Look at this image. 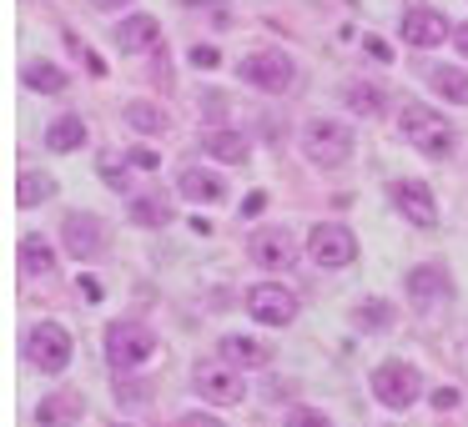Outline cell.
Returning a JSON list of instances; mask_svg holds the SVG:
<instances>
[{
	"instance_id": "obj_1",
	"label": "cell",
	"mask_w": 468,
	"mask_h": 427,
	"mask_svg": "<svg viewBox=\"0 0 468 427\" xmlns=\"http://www.w3.org/2000/svg\"><path fill=\"white\" fill-rule=\"evenodd\" d=\"M398 131H403L408 146H418L423 156H433V161H448L453 156V126H448V116H438L433 106H403V116H398Z\"/></svg>"
},
{
	"instance_id": "obj_2",
	"label": "cell",
	"mask_w": 468,
	"mask_h": 427,
	"mask_svg": "<svg viewBox=\"0 0 468 427\" xmlns=\"http://www.w3.org/2000/svg\"><path fill=\"white\" fill-rule=\"evenodd\" d=\"M156 352V332L146 322H136V317H116L112 327H106V362L116 367V372H136V367H146Z\"/></svg>"
},
{
	"instance_id": "obj_3",
	"label": "cell",
	"mask_w": 468,
	"mask_h": 427,
	"mask_svg": "<svg viewBox=\"0 0 468 427\" xmlns=\"http://www.w3.org/2000/svg\"><path fill=\"white\" fill-rule=\"evenodd\" d=\"M303 151L313 166L337 172V166L353 156V131H347L343 121H333V116H313V121L303 126Z\"/></svg>"
},
{
	"instance_id": "obj_4",
	"label": "cell",
	"mask_w": 468,
	"mask_h": 427,
	"mask_svg": "<svg viewBox=\"0 0 468 427\" xmlns=\"http://www.w3.org/2000/svg\"><path fill=\"white\" fill-rule=\"evenodd\" d=\"M71 332H66L61 322H36L31 332H26V362L41 367V372H66L71 367Z\"/></svg>"
},
{
	"instance_id": "obj_5",
	"label": "cell",
	"mask_w": 468,
	"mask_h": 427,
	"mask_svg": "<svg viewBox=\"0 0 468 427\" xmlns=\"http://www.w3.org/2000/svg\"><path fill=\"white\" fill-rule=\"evenodd\" d=\"M373 397L383 407H393V412H408V407L423 397V377L408 362H378L373 367Z\"/></svg>"
},
{
	"instance_id": "obj_6",
	"label": "cell",
	"mask_w": 468,
	"mask_h": 427,
	"mask_svg": "<svg viewBox=\"0 0 468 427\" xmlns=\"http://www.w3.org/2000/svg\"><path fill=\"white\" fill-rule=\"evenodd\" d=\"M237 76H242L247 86H257V91H292V86H297V66L287 61L282 51H252V56H242Z\"/></svg>"
},
{
	"instance_id": "obj_7",
	"label": "cell",
	"mask_w": 468,
	"mask_h": 427,
	"mask_svg": "<svg viewBox=\"0 0 468 427\" xmlns=\"http://www.w3.org/2000/svg\"><path fill=\"white\" fill-rule=\"evenodd\" d=\"M307 252H313L317 266H327V272H343V266L357 262V236L347 232V226L337 222H323L307 232Z\"/></svg>"
},
{
	"instance_id": "obj_8",
	"label": "cell",
	"mask_w": 468,
	"mask_h": 427,
	"mask_svg": "<svg viewBox=\"0 0 468 427\" xmlns=\"http://www.w3.org/2000/svg\"><path fill=\"white\" fill-rule=\"evenodd\" d=\"M247 317L262 327H287L297 317V297L287 292L282 282H257L252 292H247Z\"/></svg>"
},
{
	"instance_id": "obj_9",
	"label": "cell",
	"mask_w": 468,
	"mask_h": 427,
	"mask_svg": "<svg viewBox=\"0 0 468 427\" xmlns=\"http://www.w3.org/2000/svg\"><path fill=\"white\" fill-rule=\"evenodd\" d=\"M61 242H66V252H71L76 262H91V256L106 252V222L91 216V212H71L61 222Z\"/></svg>"
},
{
	"instance_id": "obj_10",
	"label": "cell",
	"mask_w": 468,
	"mask_h": 427,
	"mask_svg": "<svg viewBox=\"0 0 468 427\" xmlns=\"http://www.w3.org/2000/svg\"><path fill=\"white\" fill-rule=\"evenodd\" d=\"M247 256H252L257 266H292L297 262V236L287 232V226H257L252 236H247Z\"/></svg>"
},
{
	"instance_id": "obj_11",
	"label": "cell",
	"mask_w": 468,
	"mask_h": 427,
	"mask_svg": "<svg viewBox=\"0 0 468 427\" xmlns=\"http://www.w3.org/2000/svg\"><path fill=\"white\" fill-rule=\"evenodd\" d=\"M192 387L207 397V402H217V407L242 402V377H237V367H227V362H202L192 372Z\"/></svg>"
},
{
	"instance_id": "obj_12",
	"label": "cell",
	"mask_w": 468,
	"mask_h": 427,
	"mask_svg": "<svg viewBox=\"0 0 468 427\" xmlns=\"http://www.w3.org/2000/svg\"><path fill=\"white\" fill-rule=\"evenodd\" d=\"M398 31H403L408 46H443L448 36H453V21H448L443 11H433V5H408Z\"/></svg>"
},
{
	"instance_id": "obj_13",
	"label": "cell",
	"mask_w": 468,
	"mask_h": 427,
	"mask_svg": "<svg viewBox=\"0 0 468 427\" xmlns=\"http://www.w3.org/2000/svg\"><path fill=\"white\" fill-rule=\"evenodd\" d=\"M393 206L413 226H423V232L438 226V202H433V192H428V182H393Z\"/></svg>"
},
{
	"instance_id": "obj_14",
	"label": "cell",
	"mask_w": 468,
	"mask_h": 427,
	"mask_svg": "<svg viewBox=\"0 0 468 427\" xmlns=\"http://www.w3.org/2000/svg\"><path fill=\"white\" fill-rule=\"evenodd\" d=\"M86 412V397L76 392V387H56V392L41 397V407H36V422L41 427H76Z\"/></svg>"
},
{
	"instance_id": "obj_15",
	"label": "cell",
	"mask_w": 468,
	"mask_h": 427,
	"mask_svg": "<svg viewBox=\"0 0 468 427\" xmlns=\"http://www.w3.org/2000/svg\"><path fill=\"white\" fill-rule=\"evenodd\" d=\"M217 352H222L227 367H247V372H252V367H267V362H272V347L257 342V337H242V332L222 337V342H217Z\"/></svg>"
},
{
	"instance_id": "obj_16",
	"label": "cell",
	"mask_w": 468,
	"mask_h": 427,
	"mask_svg": "<svg viewBox=\"0 0 468 427\" xmlns=\"http://www.w3.org/2000/svg\"><path fill=\"white\" fill-rule=\"evenodd\" d=\"M116 46H122L126 56L156 51V46H162V26H156L152 16H126V21L116 26Z\"/></svg>"
},
{
	"instance_id": "obj_17",
	"label": "cell",
	"mask_w": 468,
	"mask_h": 427,
	"mask_svg": "<svg viewBox=\"0 0 468 427\" xmlns=\"http://www.w3.org/2000/svg\"><path fill=\"white\" fill-rule=\"evenodd\" d=\"M408 297L413 302H438V297L453 292V276H448V266H413V272L403 276Z\"/></svg>"
},
{
	"instance_id": "obj_18",
	"label": "cell",
	"mask_w": 468,
	"mask_h": 427,
	"mask_svg": "<svg viewBox=\"0 0 468 427\" xmlns=\"http://www.w3.org/2000/svg\"><path fill=\"white\" fill-rule=\"evenodd\" d=\"M176 192H182L186 202H197V206H212V202H222V196H227V182H222V176H212V172H202V166H192V172L176 176Z\"/></svg>"
},
{
	"instance_id": "obj_19",
	"label": "cell",
	"mask_w": 468,
	"mask_h": 427,
	"mask_svg": "<svg viewBox=\"0 0 468 427\" xmlns=\"http://www.w3.org/2000/svg\"><path fill=\"white\" fill-rule=\"evenodd\" d=\"M16 262H21L26 276H46L56 266V252H51V242H46L41 232H26L21 246H16Z\"/></svg>"
},
{
	"instance_id": "obj_20",
	"label": "cell",
	"mask_w": 468,
	"mask_h": 427,
	"mask_svg": "<svg viewBox=\"0 0 468 427\" xmlns=\"http://www.w3.org/2000/svg\"><path fill=\"white\" fill-rule=\"evenodd\" d=\"M46 146H51V151H81L86 146V121L76 111L56 116V121L46 126Z\"/></svg>"
},
{
	"instance_id": "obj_21",
	"label": "cell",
	"mask_w": 468,
	"mask_h": 427,
	"mask_svg": "<svg viewBox=\"0 0 468 427\" xmlns=\"http://www.w3.org/2000/svg\"><path fill=\"white\" fill-rule=\"evenodd\" d=\"M207 156H212V161H227V166H242L247 161V151H252V146H247V136H237V131H207Z\"/></svg>"
},
{
	"instance_id": "obj_22",
	"label": "cell",
	"mask_w": 468,
	"mask_h": 427,
	"mask_svg": "<svg viewBox=\"0 0 468 427\" xmlns=\"http://www.w3.org/2000/svg\"><path fill=\"white\" fill-rule=\"evenodd\" d=\"M21 81L31 86V91H46V96H61L66 91V71L51 61H26L21 66Z\"/></svg>"
},
{
	"instance_id": "obj_23",
	"label": "cell",
	"mask_w": 468,
	"mask_h": 427,
	"mask_svg": "<svg viewBox=\"0 0 468 427\" xmlns=\"http://www.w3.org/2000/svg\"><path fill=\"white\" fill-rule=\"evenodd\" d=\"M428 86H433L438 96H448L453 106H468V71H458V66H433V71H428Z\"/></svg>"
},
{
	"instance_id": "obj_24",
	"label": "cell",
	"mask_w": 468,
	"mask_h": 427,
	"mask_svg": "<svg viewBox=\"0 0 468 427\" xmlns=\"http://www.w3.org/2000/svg\"><path fill=\"white\" fill-rule=\"evenodd\" d=\"M126 126H132V131H146V136H162L166 126H172V116L152 101H126Z\"/></svg>"
},
{
	"instance_id": "obj_25",
	"label": "cell",
	"mask_w": 468,
	"mask_h": 427,
	"mask_svg": "<svg viewBox=\"0 0 468 427\" xmlns=\"http://www.w3.org/2000/svg\"><path fill=\"white\" fill-rule=\"evenodd\" d=\"M126 212H132L136 226H166V222H172V206L156 202V196H132V202H126Z\"/></svg>"
},
{
	"instance_id": "obj_26",
	"label": "cell",
	"mask_w": 468,
	"mask_h": 427,
	"mask_svg": "<svg viewBox=\"0 0 468 427\" xmlns=\"http://www.w3.org/2000/svg\"><path fill=\"white\" fill-rule=\"evenodd\" d=\"M46 196H56V182L46 172H21V186H16V202L21 206H41Z\"/></svg>"
},
{
	"instance_id": "obj_27",
	"label": "cell",
	"mask_w": 468,
	"mask_h": 427,
	"mask_svg": "<svg viewBox=\"0 0 468 427\" xmlns=\"http://www.w3.org/2000/svg\"><path fill=\"white\" fill-rule=\"evenodd\" d=\"M96 172H101V182L112 186V192H126V186H132V172H126V156L122 151H101Z\"/></svg>"
},
{
	"instance_id": "obj_28",
	"label": "cell",
	"mask_w": 468,
	"mask_h": 427,
	"mask_svg": "<svg viewBox=\"0 0 468 427\" xmlns=\"http://www.w3.org/2000/svg\"><path fill=\"white\" fill-rule=\"evenodd\" d=\"M347 106H353L357 116H378V111H383V91L367 86V81H353V86H347Z\"/></svg>"
},
{
	"instance_id": "obj_29",
	"label": "cell",
	"mask_w": 468,
	"mask_h": 427,
	"mask_svg": "<svg viewBox=\"0 0 468 427\" xmlns=\"http://www.w3.org/2000/svg\"><path fill=\"white\" fill-rule=\"evenodd\" d=\"M353 322H357V327H367V332H383V327L393 322V307H388L383 297H373V302H363V307L353 312Z\"/></svg>"
},
{
	"instance_id": "obj_30",
	"label": "cell",
	"mask_w": 468,
	"mask_h": 427,
	"mask_svg": "<svg viewBox=\"0 0 468 427\" xmlns=\"http://www.w3.org/2000/svg\"><path fill=\"white\" fill-rule=\"evenodd\" d=\"M287 427H333V417L317 412V407H292V412H287Z\"/></svg>"
},
{
	"instance_id": "obj_31",
	"label": "cell",
	"mask_w": 468,
	"mask_h": 427,
	"mask_svg": "<svg viewBox=\"0 0 468 427\" xmlns=\"http://www.w3.org/2000/svg\"><path fill=\"white\" fill-rule=\"evenodd\" d=\"M66 46H71V51L81 56V61H86V71H91V76H106L101 56H96V51H86V41H81V36H66Z\"/></svg>"
},
{
	"instance_id": "obj_32",
	"label": "cell",
	"mask_w": 468,
	"mask_h": 427,
	"mask_svg": "<svg viewBox=\"0 0 468 427\" xmlns=\"http://www.w3.org/2000/svg\"><path fill=\"white\" fill-rule=\"evenodd\" d=\"M176 427H227V422H222V417H212V412H186Z\"/></svg>"
},
{
	"instance_id": "obj_33",
	"label": "cell",
	"mask_w": 468,
	"mask_h": 427,
	"mask_svg": "<svg viewBox=\"0 0 468 427\" xmlns=\"http://www.w3.org/2000/svg\"><path fill=\"white\" fill-rule=\"evenodd\" d=\"M217 61H222V56H217L212 46H197V51H192V66H202V71H212Z\"/></svg>"
},
{
	"instance_id": "obj_34",
	"label": "cell",
	"mask_w": 468,
	"mask_h": 427,
	"mask_svg": "<svg viewBox=\"0 0 468 427\" xmlns=\"http://www.w3.org/2000/svg\"><path fill=\"white\" fill-rule=\"evenodd\" d=\"M433 407H438V412H448V407H458V387H438V392H433Z\"/></svg>"
},
{
	"instance_id": "obj_35",
	"label": "cell",
	"mask_w": 468,
	"mask_h": 427,
	"mask_svg": "<svg viewBox=\"0 0 468 427\" xmlns=\"http://www.w3.org/2000/svg\"><path fill=\"white\" fill-rule=\"evenodd\" d=\"M156 161H162V156H156V151H132V166H142V172H152Z\"/></svg>"
},
{
	"instance_id": "obj_36",
	"label": "cell",
	"mask_w": 468,
	"mask_h": 427,
	"mask_svg": "<svg viewBox=\"0 0 468 427\" xmlns=\"http://www.w3.org/2000/svg\"><path fill=\"white\" fill-rule=\"evenodd\" d=\"M367 56H373V61H388V46L378 41V36H367Z\"/></svg>"
},
{
	"instance_id": "obj_37",
	"label": "cell",
	"mask_w": 468,
	"mask_h": 427,
	"mask_svg": "<svg viewBox=\"0 0 468 427\" xmlns=\"http://www.w3.org/2000/svg\"><path fill=\"white\" fill-rule=\"evenodd\" d=\"M262 202H267V196H262V192H252V196H247V202H242V216H252V212H262Z\"/></svg>"
},
{
	"instance_id": "obj_38",
	"label": "cell",
	"mask_w": 468,
	"mask_h": 427,
	"mask_svg": "<svg viewBox=\"0 0 468 427\" xmlns=\"http://www.w3.org/2000/svg\"><path fill=\"white\" fill-rule=\"evenodd\" d=\"M453 46H458V51L468 56V26H453Z\"/></svg>"
},
{
	"instance_id": "obj_39",
	"label": "cell",
	"mask_w": 468,
	"mask_h": 427,
	"mask_svg": "<svg viewBox=\"0 0 468 427\" xmlns=\"http://www.w3.org/2000/svg\"><path fill=\"white\" fill-rule=\"evenodd\" d=\"M96 11H122V5H132V0H91Z\"/></svg>"
}]
</instances>
